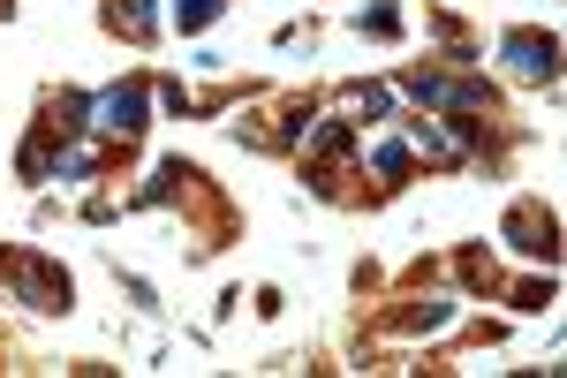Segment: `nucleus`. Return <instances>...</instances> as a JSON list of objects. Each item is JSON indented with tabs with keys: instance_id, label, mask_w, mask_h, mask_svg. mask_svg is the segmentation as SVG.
<instances>
[{
	"instance_id": "0eeeda50",
	"label": "nucleus",
	"mask_w": 567,
	"mask_h": 378,
	"mask_svg": "<svg viewBox=\"0 0 567 378\" xmlns=\"http://www.w3.org/2000/svg\"><path fill=\"white\" fill-rule=\"evenodd\" d=\"M409 159H416L409 144H378V159H371V167L386 174V182H401V174H409Z\"/></svg>"
},
{
	"instance_id": "f257e3e1",
	"label": "nucleus",
	"mask_w": 567,
	"mask_h": 378,
	"mask_svg": "<svg viewBox=\"0 0 567 378\" xmlns=\"http://www.w3.org/2000/svg\"><path fill=\"white\" fill-rule=\"evenodd\" d=\"M507 69H515V84H552L560 76V46H552L545 31H507Z\"/></svg>"
},
{
	"instance_id": "20e7f679",
	"label": "nucleus",
	"mask_w": 567,
	"mask_h": 378,
	"mask_svg": "<svg viewBox=\"0 0 567 378\" xmlns=\"http://www.w3.org/2000/svg\"><path fill=\"white\" fill-rule=\"evenodd\" d=\"M114 31H129V38H152V31H159L152 0H114Z\"/></svg>"
},
{
	"instance_id": "423d86ee",
	"label": "nucleus",
	"mask_w": 567,
	"mask_h": 378,
	"mask_svg": "<svg viewBox=\"0 0 567 378\" xmlns=\"http://www.w3.org/2000/svg\"><path fill=\"white\" fill-rule=\"evenodd\" d=\"M220 8L227 0H174V23L182 31H205V23H220Z\"/></svg>"
},
{
	"instance_id": "1a4fd4ad",
	"label": "nucleus",
	"mask_w": 567,
	"mask_h": 378,
	"mask_svg": "<svg viewBox=\"0 0 567 378\" xmlns=\"http://www.w3.org/2000/svg\"><path fill=\"white\" fill-rule=\"evenodd\" d=\"M386 106H394V99H386L378 84H363V91H356V114H386Z\"/></svg>"
},
{
	"instance_id": "39448f33",
	"label": "nucleus",
	"mask_w": 567,
	"mask_h": 378,
	"mask_svg": "<svg viewBox=\"0 0 567 378\" xmlns=\"http://www.w3.org/2000/svg\"><path fill=\"white\" fill-rule=\"evenodd\" d=\"M348 144H356V129H348V121H326V129H310V152H318V159H341Z\"/></svg>"
},
{
	"instance_id": "7ed1b4c3",
	"label": "nucleus",
	"mask_w": 567,
	"mask_h": 378,
	"mask_svg": "<svg viewBox=\"0 0 567 378\" xmlns=\"http://www.w3.org/2000/svg\"><path fill=\"white\" fill-rule=\"evenodd\" d=\"M99 129H114V137H137L144 129V84H114L99 99Z\"/></svg>"
},
{
	"instance_id": "6e6552de",
	"label": "nucleus",
	"mask_w": 567,
	"mask_h": 378,
	"mask_svg": "<svg viewBox=\"0 0 567 378\" xmlns=\"http://www.w3.org/2000/svg\"><path fill=\"white\" fill-rule=\"evenodd\" d=\"M363 31H371V38H394L401 16H394V8H371V16H363Z\"/></svg>"
},
{
	"instance_id": "f03ea898",
	"label": "nucleus",
	"mask_w": 567,
	"mask_h": 378,
	"mask_svg": "<svg viewBox=\"0 0 567 378\" xmlns=\"http://www.w3.org/2000/svg\"><path fill=\"white\" fill-rule=\"evenodd\" d=\"M8 273H16V295H23L31 310H69V280L53 273V265H38V258H16Z\"/></svg>"
}]
</instances>
